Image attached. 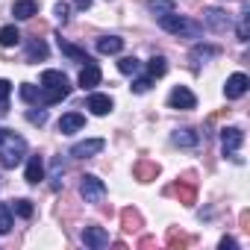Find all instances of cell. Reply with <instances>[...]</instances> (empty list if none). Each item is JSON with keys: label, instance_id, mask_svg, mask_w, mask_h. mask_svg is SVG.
<instances>
[{"label": "cell", "instance_id": "6da1fadb", "mask_svg": "<svg viewBox=\"0 0 250 250\" xmlns=\"http://www.w3.org/2000/svg\"><path fill=\"white\" fill-rule=\"evenodd\" d=\"M68 94H71V83L62 71H44L42 74V97H39L42 106H53V103L65 100Z\"/></svg>", "mask_w": 250, "mask_h": 250}, {"label": "cell", "instance_id": "7a4b0ae2", "mask_svg": "<svg viewBox=\"0 0 250 250\" xmlns=\"http://www.w3.org/2000/svg\"><path fill=\"white\" fill-rule=\"evenodd\" d=\"M24 156H27V142L21 136H15L12 130H0V165L15 168V165H21Z\"/></svg>", "mask_w": 250, "mask_h": 250}, {"label": "cell", "instance_id": "3957f363", "mask_svg": "<svg viewBox=\"0 0 250 250\" xmlns=\"http://www.w3.org/2000/svg\"><path fill=\"white\" fill-rule=\"evenodd\" d=\"M159 27H162L165 33H171V36H183V39H197V36L203 33V27H200L197 21L183 18V15H177V12L162 15V18H159Z\"/></svg>", "mask_w": 250, "mask_h": 250}, {"label": "cell", "instance_id": "277c9868", "mask_svg": "<svg viewBox=\"0 0 250 250\" xmlns=\"http://www.w3.org/2000/svg\"><path fill=\"white\" fill-rule=\"evenodd\" d=\"M241 145H244V130H238V127H224L221 130V150H224V156H232L235 162H241L235 156Z\"/></svg>", "mask_w": 250, "mask_h": 250}, {"label": "cell", "instance_id": "5b68a950", "mask_svg": "<svg viewBox=\"0 0 250 250\" xmlns=\"http://www.w3.org/2000/svg\"><path fill=\"white\" fill-rule=\"evenodd\" d=\"M80 194H83V200H85V203H100V200L106 197V186H103V180H100V177L85 174V177H83V183H80Z\"/></svg>", "mask_w": 250, "mask_h": 250}, {"label": "cell", "instance_id": "8992f818", "mask_svg": "<svg viewBox=\"0 0 250 250\" xmlns=\"http://www.w3.org/2000/svg\"><path fill=\"white\" fill-rule=\"evenodd\" d=\"M168 106H171V109H183V112H188V109L197 106V97L191 94V88H186V85H174L171 94H168Z\"/></svg>", "mask_w": 250, "mask_h": 250}, {"label": "cell", "instance_id": "52a82bcc", "mask_svg": "<svg viewBox=\"0 0 250 250\" xmlns=\"http://www.w3.org/2000/svg\"><path fill=\"white\" fill-rule=\"evenodd\" d=\"M247 88H250L247 74H232V77H227L224 94H227V100H238V97H244V94H247Z\"/></svg>", "mask_w": 250, "mask_h": 250}, {"label": "cell", "instance_id": "ba28073f", "mask_svg": "<svg viewBox=\"0 0 250 250\" xmlns=\"http://www.w3.org/2000/svg\"><path fill=\"white\" fill-rule=\"evenodd\" d=\"M83 244L91 247V250H103V247H109V232L103 227H85L83 229Z\"/></svg>", "mask_w": 250, "mask_h": 250}, {"label": "cell", "instance_id": "9c48e42d", "mask_svg": "<svg viewBox=\"0 0 250 250\" xmlns=\"http://www.w3.org/2000/svg\"><path fill=\"white\" fill-rule=\"evenodd\" d=\"M106 147V142L103 139H88V142H77L74 147H71V156H77V159H88V156H97L100 150Z\"/></svg>", "mask_w": 250, "mask_h": 250}, {"label": "cell", "instance_id": "30bf717a", "mask_svg": "<svg viewBox=\"0 0 250 250\" xmlns=\"http://www.w3.org/2000/svg\"><path fill=\"white\" fill-rule=\"evenodd\" d=\"M174 191H177V197H180L183 206H194V203H197V188H194V177H191V174H186L183 183H177Z\"/></svg>", "mask_w": 250, "mask_h": 250}, {"label": "cell", "instance_id": "8fae6325", "mask_svg": "<svg viewBox=\"0 0 250 250\" xmlns=\"http://www.w3.org/2000/svg\"><path fill=\"white\" fill-rule=\"evenodd\" d=\"M133 177H136L139 183H153V180L159 177V165L150 162V159H139V162L133 165Z\"/></svg>", "mask_w": 250, "mask_h": 250}, {"label": "cell", "instance_id": "7c38bea8", "mask_svg": "<svg viewBox=\"0 0 250 250\" xmlns=\"http://www.w3.org/2000/svg\"><path fill=\"white\" fill-rule=\"evenodd\" d=\"M83 127H85V118H83L80 112H68V115H62V118H59V133H62V136L80 133Z\"/></svg>", "mask_w": 250, "mask_h": 250}, {"label": "cell", "instance_id": "4fadbf2b", "mask_svg": "<svg viewBox=\"0 0 250 250\" xmlns=\"http://www.w3.org/2000/svg\"><path fill=\"white\" fill-rule=\"evenodd\" d=\"M203 21H206V27H209V30H215V33L229 30V18H227V12H224V9H206Z\"/></svg>", "mask_w": 250, "mask_h": 250}, {"label": "cell", "instance_id": "5bb4252c", "mask_svg": "<svg viewBox=\"0 0 250 250\" xmlns=\"http://www.w3.org/2000/svg\"><path fill=\"white\" fill-rule=\"evenodd\" d=\"M121 50H124V39H121V36H100V39H97V53L115 56V53H121Z\"/></svg>", "mask_w": 250, "mask_h": 250}, {"label": "cell", "instance_id": "9a60e30c", "mask_svg": "<svg viewBox=\"0 0 250 250\" xmlns=\"http://www.w3.org/2000/svg\"><path fill=\"white\" fill-rule=\"evenodd\" d=\"M12 15L18 21H30L33 15H39V3H36V0H15V3H12Z\"/></svg>", "mask_w": 250, "mask_h": 250}, {"label": "cell", "instance_id": "2e32d148", "mask_svg": "<svg viewBox=\"0 0 250 250\" xmlns=\"http://www.w3.org/2000/svg\"><path fill=\"white\" fill-rule=\"evenodd\" d=\"M100 77H103V74H100V68H97L94 62H88V65H83V71H80V85L91 91L94 85H100Z\"/></svg>", "mask_w": 250, "mask_h": 250}, {"label": "cell", "instance_id": "e0dca14e", "mask_svg": "<svg viewBox=\"0 0 250 250\" xmlns=\"http://www.w3.org/2000/svg\"><path fill=\"white\" fill-rule=\"evenodd\" d=\"M27 183L30 186H39L42 180H44V159L42 156H30V162H27Z\"/></svg>", "mask_w": 250, "mask_h": 250}, {"label": "cell", "instance_id": "ac0fdd59", "mask_svg": "<svg viewBox=\"0 0 250 250\" xmlns=\"http://www.w3.org/2000/svg\"><path fill=\"white\" fill-rule=\"evenodd\" d=\"M112 106H115V103H112V97H109V94H91V97H88V103H85V109H91L94 115H109V112H112Z\"/></svg>", "mask_w": 250, "mask_h": 250}, {"label": "cell", "instance_id": "d6986e66", "mask_svg": "<svg viewBox=\"0 0 250 250\" xmlns=\"http://www.w3.org/2000/svg\"><path fill=\"white\" fill-rule=\"evenodd\" d=\"M59 50H62V53H65L68 59L80 62V65H88V62H91V56H88V53H85L83 47H74V44H68V42H65L62 36H59Z\"/></svg>", "mask_w": 250, "mask_h": 250}, {"label": "cell", "instance_id": "ffe728a7", "mask_svg": "<svg viewBox=\"0 0 250 250\" xmlns=\"http://www.w3.org/2000/svg\"><path fill=\"white\" fill-rule=\"evenodd\" d=\"M212 56H218V47H212V44H194V50H191V68L197 71L200 62H206Z\"/></svg>", "mask_w": 250, "mask_h": 250}, {"label": "cell", "instance_id": "44dd1931", "mask_svg": "<svg viewBox=\"0 0 250 250\" xmlns=\"http://www.w3.org/2000/svg\"><path fill=\"white\" fill-rule=\"evenodd\" d=\"M39 59H47V44L42 39H30L27 42V62H39Z\"/></svg>", "mask_w": 250, "mask_h": 250}, {"label": "cell", "instance_id": "7402d4cb", "mask_svg": "<svg viewBox=\"0 0 250 250\" xmlns=\"http://www.w3.org/2000/svg\"><path fill=\"white\" fill-rule=\"evenodd\" d=\"M121 224H124V229L127 232H133V229H139L142 227V215H139V209H133V206H127L121 212Z\"/></svg>", "mask_w": 250, "mask_h": 250}, {"label": "cell", "instance_id": "603a6c76", "mask_svg": "<svg viewBox=\"0 0 250 250\" xmlns=\"http://www.w3.org/2000/svg\"><path fill=\"white\" fill-rule=\"evenodd\" d=\"M168 74V59L165 56H153L150 62H147V77L150 80H159V77H165Z\"/></svg>", "mask_w": 250, "mask_h": 250}, {"label": "cell", "instance_id": "cb8c5ba5", "mask_svg": "<svg viewBox=\"0 0 250 250\" xmlns=\"http://www.w3.org/2000/svg\"><path fill=\"white\" fill-rule=\"evenodd\" d=\"M147 12L162 18V15H171L174 12V0H147Z\"/></svg>", "mask_w": 250, "mask_h": 250}, {"label": "cell", "instance_id": "d4e9b609", "mask_svg": "<svg viewBox=\"0 0 250 250\" xmlns=\"http://www.w3.org/2000/svg\"><path fill=\"white\" fill-rule=\"evenodd\" d=\"M174 142H177L180 147H194L200 139H197V133H194L191 127H183V130H177V133H174Z\"/></svg>", "mask_w": 250, "mask_h": 250}, {"label": "cell", "instance_id": "484cf974", "mask_svg": "<svg viewBox=\"0 0 250 250\" xmlns=\"http://www.w3.org/2000/svg\"><path fill=\"white\" fill-rule=\"evenodd\" d=\"M21 42V33H18V27H0V44H3V47H15Z\"/></svg>", "mask_w": 250, "mask_h": 250}, {"label": "cell", "instance_id": "4316f807", "mask_svg": "<svg viewBox=\"0 0 250 250\" xmlns=\"http://www.w3.org/2000/svg\"><path fill=\"white\" fill-rule=\"evenodd\" d=\"M139 68H142V62H139L136 56H121V62H118V71H121V74H127V77L139 74Z\"/></svg>", "mask_w": 250, "mask_h": 250}, {"label": "cell", "instance_id": "83f0119b", "mask_svg": "<svg viewBox=\"0 0 250 250\" xmlns=\"http://www.w3.org/2000/svg\"><path fill=\"white\" fill-rule=\"evenodd\" d=\"M15 215H21V218H33V203L27 200V197H18V200H12V206H9Z\"/></svg>", "mask_w": 250, "mask_h": 250}, {"label": "cell", "instance_id": "f1b7e54d", "mask_svg": "<svg viewBox=\"0 0 250 250\" xmlns=\"http://www.w3.org/2000/svg\"><path fill=\"white\" fill-rule=\"evenodd\" d=\"M191 244V235H186V232H177V229H171L168 232V247H188Z\"/></svg>", "mask_w": 250, "mask_h": 250}, {"label": "cell", "instance_id": "f546056e", "mask_svg": "<svg viewBox=\"0 0 250 250\" xmlns=\"http://www.w3.org/2000/svg\"><path fill=\"white\" fill-rule=\"evenodd\" d=\"M21 97H24V103H39L42 88H36L33 83H24V85H21Z\"/></svg>", "mask_w": 250, "mask_h": 250}, {"label": "cell", "instance_id": "4dcf8cb0", "mask_svg": "<svg viewBox=\"0 0 250 250\" xmlns=\"http://www.w3.org/2000/svg\"><path fill=\"white\" fill-rule=\"evenodd\" d=\"M62 174H65V165H62V159H56V162H53V177H50V188H53V191L62 188Z\"/></svg>", "mask_w": 250, "mask_h": 250}, {"label": "cell", "instance_id": "1f68e13d", "mask_svg": "<svg viewBox=\"0 0 250 250\" xmlns=\"http://www.w3.org/2000/svg\"><path fill=\"white\" fill-rule=\"evenodd\" d=\"M12 229V209L6 203H0V232H9Z\"/></svg>", "mask_w": 250, "mask_h": 250}, {"label": "cell", "instance_id": "d6a6232c", "mask_svg": "<svg viewBox=\"0 0 250 250\" xmlns=\"http://www.w3.org/2000/svg\"><path fill=\"white\" fill-rule=\"evenodd\" d=\"M27 121H30V124H39V127H44V124H47V112H44V109H39V112L30 109V112H27Z\"/></svg>", "mask_w": 250, "mask_h": 250}, {"label": "cell", "instance_id": "836d02e7", "mask_svg": "<svg viewBox=\"0 0 250 250\" xmlns=\"http://www.w3.org/2000/svg\"><path fill=\"white\" fill-rule=\"evenodd\" d=\"M9 94H12V83L9 80H0V106H6Z\"/></svg>", "mask_w": 250, "mask_h": 250}, {"label": "cell", "instance_id": "e575fe53", "mask_svg": "<svg viewBox=\"0 0 250 250\" xmlns=\"http://www.w3.org/2000/svg\"><path fill=\"white\" fill-rule=\"evenodd\" d=\"M150 83H153L150 77H142V80L133 83V91H136V94H145V91H150Z\"/></svg>", "mask_w": 250, "mask_h": 250}, {"label": "cell", "instance_id": "d590c367", "mask_svg": "<svg viewBox=\"0 0 250 250\" xmlns=\"http://www.w3.org/2000/svg\"><path fill=\"white\" fill-rule=\"evenodd\" d=\"M238 42H247V12L241 15V24H238Z\"/></svg>", "mask_w": 250, "mask_h": 250}, {"label": "cell", "instance_id": "8d00e7d4", "mask_svg": "<svg viewBox=\"0 0 250 250\" xmlns=\"http://www.w3.org/2000/svg\"><path fill=\"white\" fill-rule=\"evenodd\" d=\"M227 247H229V250H235V247H238V241H235L232 235H224V238H221V250H227Z\"/></svg>", "mask_w": 250, "mask_h": 250}, {"label": "cell", "instance_id": "74e56055", "mask_svg": "<svg viewBox=\"0 0 250 250\" xmlns=\"http://www.w3.org/2000/svg\"><path fill=\"white\" fill-rule=\"evenodd\" d=\"M56 18H59L62 24L68 21V6H65V3H56Z\"/></svg>", "mask_w": 250, "mask_h": 250}, {"label": "cell", "instance_id": "f35d334b", "mask_svg": "<svg viewBox=\"0 0 250 250\" xmlns=\"http://www.w3.org/2000/svg\"><path fill=\"white\" fill-rule=\"evenodd\" d=\"M74 3H77L80 9H88V6H91V0H74Z\"/></svg>", "mask_w": 250, "mask_h": 250}]
</instances>
